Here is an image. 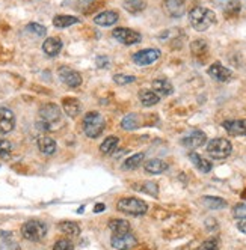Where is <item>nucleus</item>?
Segmentation results:
<instances>
[{"mask_svg":"<svg viewBox=\"0 0 246 250\" xmlns=\"http://www.w3.org/2000/svg\"><path fill=\"white\" fill-rule=\"evenodd\" d=\"M189 23L197 32H205L216 23V14L212 9L197 6L189 12Z\"/></svg>","mask_w":246,"mask_h":250,"instance_id":"f257e3e1","label":"nucleus"},{"mask_svg":"<svg viewBox=\"0 0 246 250\" xmlns=\"http://www.w3.org/2000/svg\"><path fill=\"white\" fill-rule=\"evenodd\" d=\"M62 113L61 109L56 104H44L40 109V121H38V127L41 130L50 131L55 130V125L61 121Z\"/></svg>","mask_w":246,"mask_h":250,"instance_id":"f03ea898","label":"nucleus"},{"mask_svg":"<svg viewBox=\"0 0 246 250\" xmlns=\"http://www.w3.org/2000/svg\"><path fill=\"white\" fill-rule=\"evenodd\" d=\"M104 127H106V121L98 112H91L83 118V131L88 137H98L103 133Z\"/></svg>","mask_w":246,"mask_h":250,"instance_id":"7ed1b4c3","label":"nucleus"},{"mask_svg":"<svg viewBox=\"0 0 246 250\" xmlns=\"http://www.w3.org/2000/svg\"><path fill=\"white\" fill-rule=\"evenodd\" d=\"M231 151H233L231 142L228 139H222V137L210 140L208 145H207V154L212 158H215V160L226 158L228 155L231 154Z\"/></svg>","mask_w":246,"mask_h":250,"instance_id":"20e7f679","label":"nucleus"},{"mask_svg":"<svg viewBox=\"0 0 246 250\" xmlns=\"http://www.w3.org/2000/svg\"><path fill=\"white\" fill-rule=\"evenodd\" d=\"M22 235L27 241H41L47 235V225L40 220H30L22 226Z\"/></svg>","mask_w":246,"mask_h":250,"instance_id":"39448f33","label":"nucleus"},{"mask_svg":"<svg viewBox=\"0 0 246 250\" xmlns=\"http://www.w3.org/2000/svg\"><path fill=\"white\" fill-rule=\"evenodd\" d=\"M118 209L129 214V216H144L148 209V205L142 201V199H137V198H122L118 202Z\"/></svg>","mask_w":246,"mask_h":250,"instance_id":"423d86ee","label":"nucleus"},{"mask_svg":"<svg viewBox=\"0 0 246 250\" xmlns=\"http://www.w3.org/2000/svg\"><path fill=\"white\" fill-rule=\"evenodd\" d=\"M112 37L124 45H133L142 41V35L136 30L127 29V27H116L112 30Z\"/></svg>","mask_w":246,"mask_h":250,"instance_id":"0eeeda50","label":"nucleus"},{"mask_svg":"<svg viewBox=\"0 0 246 250\" xmlns=\"http://www.w3.org/2000/svg\"><path fill=\"white\" fill-rule=\"evenodd\" d=\"M111 244L116 250H130L137 246V240L130 232H124V234H113Z\"/></svg>","mask_w":246,"mask_h":250,"instance_id":"6e6552de","label":"nucleus"},{"mask_svg":"<svg viewBox=\"0 0 246 250\" xmlns=\"http://www.w3.org/2000/svg\"><path fill=\"white\" fill-rule=\"evenodd\" d=\"M160 58V50L159 48H145L140 50L133 55V62L139 66H147L151 65Z\"/></svg>","mask_w":246,"mask_h":250,"instance_id":"1a4fd4ad","label":"nucleus"},{"mask_svg":"<svg viewBox=\"0 0 246 250\" xmlns=\"http://www.w3.org/2000/svg\"><path fill=\"white\" fill-rule=\"evenodd\" d=\"M58 74H59L61 80L67 86H69V87H79L82 84V76H80V73H77V71L73 69V68L61 66L59 71H58Z\"/></svg>","mask_w":246,"mask_h":250,"instance_id":"9d476101","label":"nucleus"},{"mask_svg":"<svg viewBox=\"0 0 246 250\" xmlns=\"http://www.w3.org/2000/svg\"><path fill=\"white\" fill-rule=\"evenodd\" d=\"M15 127V116L11 109L0 107V134H8Z\"/></svg>","mask_w":246,"mask_h":250,"instance_id":"9b49d317","label":"nucleus"},{"mask_svg":"<svg viewBox=\"0 0 246 250\" xmlns=\"http://www.w3.org/2000/svg\"><path fill=\"white\" fill-rule=\"evenodd\" d=\"M207 73H208L210 77H213L218 82H228L233 76L231 69H228L226 66H224L221 62H215L213 65H210L208 69H207Z\"/></svg>","mask_w":246,"mask_h":250,"instance_id":"f8f14e48","label":"nucleus"},{"mask_svg":"<svg viewBox=\"0 0 246 250\" xmlns=\"http://www.w3.org/2000/svg\"><path fill=\"white\" fill-rule=\"evenodd\" d=\"M163 9L172 19H179L186 11V0H165Z\"/></svg>","mask_w":246,"mask_h":250,"instance_id":"ddd939ff","label":"nucleus"},{"mask_svg":"<svg viewBox=\"0 0 246 250\" xmlns=\"http://www.w3.org/2000/svg\"><path fill=\"white\" fill-rule=\"evenodd\" d=\"M207 142V136L204 131L201 130H195V131H192L189 136H186L183 139V145L186 148H190V149H195V148H200L204 144Z\"/></svg>","mask_w":246,"mask_h":250,"instance_id":"4468645a","label":"nucleus"},{"mask_svg":"<svg viewBox=\"0 0 246 250\" xmlns=\"http://www.w3.org/2000/svg\"><path fill=\"white\" fill-rule=\"evenodd\" d=\"M222 127L231 136H245L246 134V119H231L224 121Z\"/></svg>","mask_w":246,"mask_h":250,"instance_id":"2eb2a0df","label":"nucleus"},{"mask_svg":"<svg viewBox=\"0 0 246 250\" xmlns=\"http://www.w3.org/2000/svg\"><path fill=\"white\" fill-rule=\"evenodd\" d=\"M118 19H119V15L115 11H103L94 17V23L98 26L108 27V26H113L118 21Z\"/></svg>","mask_w":246,"mask_h":250,"instance_id":"dca6fc26","label":"nucleus"},{"mask_svg":"<svg viewBox=\"0 0 246 250\" xmlns=\"http://www.w3.org/2000/svg\"><path fill=\"white\" fill-rule=\"evenodd\" d=\"M153 91L159 97H168L174 92V86L168 79H157L153 82Z\"/></svg>","mask_w":246,"mask_h":250,"instance_id":"f3484780","label":"nucleus"},{"mask_svg":"<svg viewBox=\"0 0 246 250\" xmlns=\"http://www.w3.org/2000/svg\"><path fill=\"white\" fill-rule=\"evenodd\" d=\"M61 50H62V41L59 38H47L43 44V51L50 58L58 56Z\"/></svg>","mask_w":246,"mask_h":250,"instance_id":"a211bd4d","label":"nucleus"},{"mask_svg":"<svg viewBox=\"0 0 246 250\" xmlns=\"http://www.w3.org/2000/svg\"><path fill=\"white\" fill-rule=\"evenodd\" d=\"M37 145H38V149L44 154V155H53L58 149V145H56V142L55 139H51L48 136H43L38 139L37 142Z\"/></svg>","mask_w":246,"mask_h":250,"instance_id":"6ab92c4d","label":"nucleus"},{"mask_svg":"<svg viewBox=\"0 0 246 250\" xmlns=\"http://www.w3.org/2000/svg\"><path fill=\"white\" fill-rule=\"evenodd\" d=\"M166 169H168V163L163 162V160H160V158H151L145 163V170L148 173H153V175L163 173Z\"/></svg>","mask_w":246,"mask_h":250,"instance_id":"aec40b11","label":"nucleus"},{"mask_svg":"<svg viewBox=\"0 0 246 250\" xmlns=\"http://www.w3.org/2000/svg\"><path fill=\"white\" fill-rule=\"evenodd\" d=\"M189 158H190V162L193 163V166H195L200 172L208 173L210 170H212V163H210L208 160L202 158L200 154H197V152H190V154H189Z\"/></svg>","mask_w":246,"mask_h":250,"instance_id":"412c9836","label":"nucleus"},{"mask_svg":"<svg viewBox=\"0 0 246 250\" xmlns=\"http://www.w3.org/2000/svg\"><path fill=\"white\" fill-rule=\"evenodd\" d=\"M82 110V104L76 98H65L64 100V112L69 118H76Z\"/></svg>","mask_w":246,"mask_h":250,"instance_id":"4be33fe9","label":"nucleus"},{"mask_svg":"<svg viewBox=\"0 0 246 250\" xmlns=\"http://www.w3.org/2000/svg\"><path fill=\"white\" fill-rule=\"evenodd\" d=\"M139 100H140V104H142V105L153 107V105H156L157 103L160 101V97L157 95L154 91H150V89H144V91L139 92Z\"/></svg>","mask_w":246,"mask_h":250,"instance_id":"5701e85b","label":"nucleus"},{"mask_svg":"<svg viewBox=\"0 0 246 250\" xmlns=\"http://www.w3.org/2000/svg\"><path fill=\"white\" fill-rule=\"evenodd\" d=\"M80 20L77 17H73V15H56L53 19V26L58 27V29H67L73 24H77Z\"/></svg>","mask_w":246,"mask_h":250,"instance_id":"b1692460","label":"nucleus"},{"mask_svg":"<svg viewBox=\"0 0 246 250\" xmlns=\"http://www.w3.org/2000/svg\"><path fill=\"white\" fill-rule=\"evenodd\" d=\"M122 6L130 14H139L147 8V2L145 0H124Z\"/></svg>","mask_w":246,"mask_h":250,"instance_id":"393cba45","label":"nucleus"},{"mask_svg":"<svg viewBox=\"0 0 246 250\" xmlns=\"http://www.w3.org/2000/svg\"><path fill=\"white\" fill-rule=\"evenodd\" d=\"M109 229L113 234H124V232H130V223L122 219H113L109 222Z\"/></svg>","mask_w":246,"mask_h":250,"instance_id":"a878e982","label":"nucleus"},{"mask_svg":"<svg viewBox=\"0 0 246 250\" xmlns=\"http://www.w3.org/2000/svg\"><path fill=\"white\" fill-rule=\"evenodd\" d=\"M118 144H119V139H118L116 136H109V137L104 139V142H103L101 146H100V151H101L103 154L109 155V154H112V152L116 149Z\"/></svg>","mask_w":246,"mask_h":250,"instance_id":"bb28decb","label":"nucleus"},{"mask_svg":"<svg viewBox=\"0 0 246 250\" xmlns=\"http://www.w3.org/2000/svg\"><path fill=\"white\" fill-rule=\"evenodd\" d=\"M144 162V154L140 152V154H134L132 157H129L124 165H122V169L124 170H133V169H137L140 166V163Z\"/></svg>","mask_w":246,"mask_h":250,"instance_id":"cd10ccee","label":"nucleus"},{"mask_svg":"<svg viewBox=\"0 0 246 250\" xmlns=\"http://www.w3.org/2000/svg\"><path fill=\"white\" fill-rule=\"evenodd\" d=\"M59 229H61V232H64V234H68L71 237H76L80 234V226L74 222H62L59 225Z\"/></svg>","mask_w":246,"mask_h":250,"instance_id":"c85d7f7f","label":"nucleus"},{"mask_svg":"<svg viewBox=\"0 0 246 250\" xmlns=\"http://www.w3.org/2000/svg\"><path fill=\"white\" fill-rule=\"evenodd\" d=\"M204 205L210 209H222L226 207V202L221 198H213V196H205Z\"/></svg>","mask_w":246,"mask_h":250,"instance_id":"c756f323","label":"nucleus"},{"mask_svg":"<svg viewBox=\"0 0 246 250\" xmlns=\"http://www.w3.org/2000/svg\"><path fill=\"white\" fill-rule=\"evenodd\" d=\"M134 188L142 193L151 194L153 198H157V194H159V187H157V184H154V183H144L140 187H134Z\"/></svg>","mask_w":246,"mask_h":250,"instance_id":"7c9ffc66","label":"nucleus"},{"mask_svg":"<svg viewBox=\"0 0 246 250\" xmlns=\"http://www.w3.org/2000/svg\"><path fill=\"white\" fill-rule=\"evenodd\" d=\"M0 250H22V249H20L19 244H17V243L12 240V237L8 234V235L3 237L2 243H0Z\"/></svg>","mask_w":246,"mask_h":250,"instance_id":"2f4dec72","label":"nucleus"},{"mask_svg":"<svg viewBox=\"0 0 246 250\" xmlns=\"http://www.w3.org/2000/svg\"><path fill=\"white\" fill-rule=\"evenodd\" d=\"M11 152H12L11 142H8L5 139H0V158H2V160H8L11 157Z\"/></svg>","mask_w":246,"mask_h":250,"instance_id":"473e14b6","label":"nucleus"},{"mask_svg":"<svg viewBox=\"0 0 246 250\" xmlns=\"http://www.w3.org/2000/svg\"><path fill=\"white\" fill-rule=\"evenodd\" d=\"M121 125H122V128H124V130H134L137 127V116L133 115V113L127 115L124 119H122Z\"/></svg>","mask_w":246,"mask_h":250,"instance_id":"72a5a7b5","label":"nucleus"},{"mask_svg":"<svg viewBox=\"0 0 246 250\" xmlns=\"http://www.w3.org/2000/svg\"><path fill=\"white\" fill-rule=\"evenodd\" d=\"M27 32H30V33H33L35 37H44V35L47 33V29L44 27V26H41V24H38V23H30V24H27Z\"/></svg>","mask_w":246,"mask_h":250,"instance_id":"f704fd0d","label":"nucleus"},{"mask_svg":"<svg viewBox=\"0 0 246 250\" xmlns=\"http://www.w3.org/2000/svg\"><path fill=\"white\" fill-rule=\"evenodd\" d=\"M136 80V77L133 76H127V74H116L113 77V82L119 86H124V84H129V83H133Z\"/></svg>","mask_w":246,"mask_h":250,"instance_id":"c9c22d12","label":"nucleus"},{"mask_svg":"<svg viewBox=\"0 0 246 250\" xmlns=\"http://www.w3.org/2000/svg\"><path fill=\"white\" fill-rule=\"evenodd\" d=\"M233 216L240 220V219H246V204H237L233 209Z\"/></svg>","mask_w":246,"mask_h":250,"instance_id":"e433bc0d","label":"nucleus"},{"mask_svg":"<svg viewBox=\"0 0 246 250\" xmlns=\"http://www.w3.org/2000/svg\"><path fill=\"white\" fill-rule=\"evenodd\" d=\"M53 250H74V247H73V244L69 243L68 240H59L53 246Z\"/></svg>","mask_w":246,"mask_h":250,"instance_id":"4c0bfd02","label":"nucleus"},{"mask_svg":"<svg viewBox=\"0 0 246 250\" xmlns=\"http://www.w3.org/2000/svg\"><path fill=\"white\" fill-rule=\"evenodd\" d=\"M198 250H219V246H218L216 240H207L201 244V247Z\"/></svg>","mask_w":246,"mask_h":250,"instance_id":"58836bf2","label":"nucleus"},{"mask_svg":"<svg viewBox=\"0 0 246 250\" xmlns=\"http://www.w3.org/2000/svg\"><path fill=\"white\" fill-rule=\"evenodd\" d=\"M97 65L100 68H108L109 66V59L108 58H98L97 59Z\"/></svg>","mask_w":246,"mask_h":250,"instance_id":"ea45409f","label":"nucleus"},{"mask_svg":"<svg viewBox=\"0 0 246 250\" xmlns=\"http://www.w3.org/2000/svg\"><path fill=\"white\" fill-rule=\"evenodd\" d=\"M237 228H239V230L243 232V234H246V219H240L237 222Z\"/></svg>","mask_w":246,"mask_h":250,"instance_id":"a19ab883","label":"nucleus"},{"mask_svg":"<svg viewBox=\"0 0 246 250\" xmlns=\"http://www.w3.org/2000/svg\"><path fill=\"white\" fill-rule=\"evenodd\" d=\"M103 209H106V207H104V204H97V205H95V212H101Z\"/></svg>","mask_w":246,"mask_h":250,"instance_id":"79ce46f5","label":"nucleus"}]
</instances>
